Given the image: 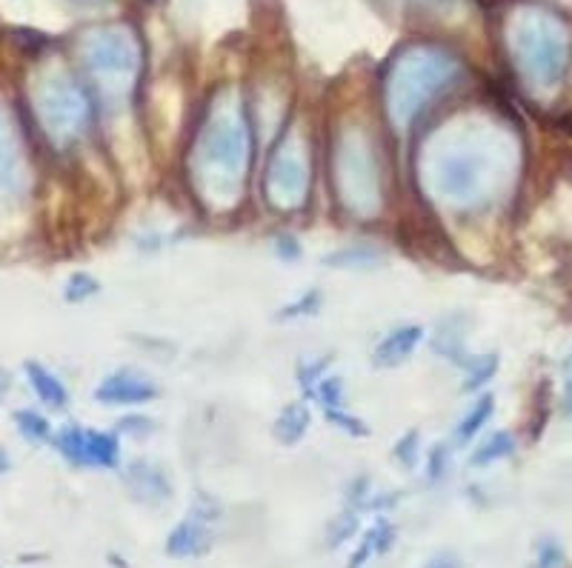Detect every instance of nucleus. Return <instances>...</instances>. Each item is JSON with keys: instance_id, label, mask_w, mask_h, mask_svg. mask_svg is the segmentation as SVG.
<instances>
[{"instance_id": "nucleus-26", "label": "nucleus", "mask_w": 572, "mask_h": 568, "mask_svg": "<svg viewBox=\"0 0 572 568\" xmlns=\"http://www.w3.org/2000/svg\"><path fill=\"white\" fill-rule=\"evenodd\" d=\"M567 566V554L564 546L552 537H544L535 548V563L533 568H564Z\"/></svg>"}, {"instance_id": "nucleus-31", "label": "nucleus", "mask_w": 572, "mask_h": 568, "mask_svg": "<svg viewBox=\"0 0 572 568\" xmlns=\"http://www.w3.org/2000/svg\"><path fill=\"white\" fill-rule=\"evenodd\" d=\"M118 428H121V434H127V437H150L152 432H155V420H150L146 414H129V418H123L121 423H118Z\"/></svg>"}, {"instance_id": "nucleus-32", "label": "nucleus", "mask_w": 572, "mask_h": 568, "mask_svg": "<svg viewBox=\"0 0 572 568\" xmlns=\"http://www.w3.org/2000/svg\"><path fill=\"white\" fill-rule=\"evenodd\" d=\"M275 255H278L284 263H295L301 261L303 249L295 234H278V238H275Z\"/></svg>"}, {"instance_id": "nucleus-9", "label": "nucleus", "mask_w": 572, "mask_h": 568, "mask_svg": "<svg viewBox=\"0 0 572 568\" xmlns=\"http://www.w3.org/2000/svg\"><path fill=\"white\" fill-rule=\"evenodd\" d=\"M221 503L210 494H198L181 523L175 525L166 537V554L175 560H192V557H204L215 546L221 523Z\"/></svg>"}, {"instance_id": "nucleus-36", "label": "nucleus", "mask_w": 572, "mask_h": 568, "mask_svg": "<svg viewBox=\"0 0 572 568\" xmlns=\"http://www.w3.org/2000/svg\"><path fill=\"white\" fill-rule=\"evenodd\" d=\"M418 3H427V7H444V3H452V0H418Z\"/></svg>"}, {"instance_id": "nucleus-28", "label": "nucleus", "mask_w": 572, "mask_h": 568, "mask_svg": "<svg viewBox=\"0 0 572 568\" xmlns=\"http://www.w3.org/2000/svg\"><path fill=\"white\" fill-rule=\"evenodd\" d=\"M324 414H326V420H330L332 426L341 428V432L349 434V437H367V434H369L367 423H364L361 418H355L347 406H344V409H332V412H324Z\"/></svg>"}, {"instance_id": "nucleus-7", "label": "nucleus", "mask_w": 572, "mask_h": 568, "mask_svg": "<svg viewBox=\"0 0 572 568\" xmlns=\"http://www.w3.org/2000/svg\"><path fill=\"white\" fill-rule=\"evenodd\" d=\"M335 183H338L341 203L353 215H376L381 206V178H378L372 143L361 132L341 137L335 146Z\"/></svg>"}, {"instance_id": "nucleus-15", "label": "nucleus", "mask_w": 572, "mask_h": 568, "mask_svg": "<svg viewBox=\"0 0 572 568\" xmlns=\"http://www.w3.org/2000/svg\"><path fill=\"white\" fill-rule=\"evenodd\" d=\"M392 543H395V525H392L386 517H378L376 523L369 525L367 534L361 537L353 557H349L347 568H364L372 557H381V554L390 552Z\"/></svg>"}, {"instance_id": "nucleus-6", "label": "nucleus", "mask_w": 572, "mask_h": 568, "mask_svg": "<svg viewBox=\"0 0 572 568\" xmlns=\"http://www.w3.org/2000/svg\"><path fill=\"white\" fill-rule=\"evenodd\" d=\"M35 112H38L40 129L55 146H69L90 126L92 106L81 83L67 72H55L44 77L35 95Z\"/></svg>"}, {"instance_id": "nucleus-16", "label": "nucleus", "mask_w": 572, "mask_h": 568, "mask_svg": "<svg viewBox=\"0 0 572 568\" xmlns=\"http://www.w3.org/2000/svg\"><path fill=\"white\" fill-rule=\"evenodd\" d=\"M386 261V255L372 243H358V246H344L338 252H330L324 257V266L341 271H372Z\"/></svg>"}, {"instance_id": "nucleus-20", "label": "nucleus", "mask_w": 572, "mask_h": 568, "mask_svg": "<svg viewBox=\"0 0 572 568\" xmlns=\"http://www.w3.org/2000/svg\"><path fill=\"white\" fill-rule=\"evenodd\" d=\"M515 449H519L515 437H512L507 428H501V432H492L484 443H478V449L473 451L469 463L478 466V469H481V466L501 463V460H507V457L515 455Z\"/></svg>"}, {"instance_id": "nucleus-21", "label": "nucleus", "mask_w": 572, "mask_h": 568, "mask_svg": "<svg viewBox=\"0 0 572 568\" xmlns=\"http://www.w3.org/2000/svg\"><path fill=\"white\" fill-rule=\"evenodd\" d=\"M324 306V294L318 292V289H307L303 294L293 300V303H286L284 309L278 312L281 323H293V321H303V317H315Z\"/></svg>"}, {"instance_id": "nucleus-8", "label": "nucleus", "mask_w": 572, "mask_h": 568, "mask_svg": "<svg viewBox=\"0 0 572 568\" xmlns=\"http://www.w3.org/2000/svg\"><path fill=\"white\" fill-rule=\"evenodd\" d=\"M264 192L270 206L281 212L301 209L309 195V164L303 143L295 135L272 149L264 172Z\"/></svg>"}, {"instance_id": "nucleus-18", "label": "nucleus", "mask_w": 572, "mask_h": 568, "mask_svg": "<svg viewBox=\"0 0 572 568\" xmlns=\"http://www.w3.org/2000/svg\"><path fill=\"white\" fill-rule=\"evenodd\" d=\"M23 372H26V377H29L32 391L38 395L40 403L52 406V409H67V403H69L67 386H63V383L58 380L49 368L40 366V363H35V360H29V363L23 366Z\"/></svg>"}, {"instance_id": "nucleus-3", "label": "nucleus", "mask_w": 572, "mask_h": 568, "mask_svg": "<svg viewBox=\"0 0 572 568\" xmlns=\"http://www.w3.org/2000/svg\"><path fill=\"white\" fill-rule=\"evenodd\" d=\"M510 52L521 81L533 92L558 89L572 63V32L544 9H524L512 17Z\"/></svg>"}, {"instance_id": "nucleus-23", "label": "nucleus", "mask_w": 572, "mask_h": 568, "mask_svg": "<svg viewBox=\"0 0 572 568\" xmlns=\"http://www.w3.org/2000/svg\"><path fill=\"white\" fill-rule=\"evenodd\" d=\"M15 420H17V428H21V434L29 443H46L49 437H52V426H49V420H46L44 414L32 412L29 409V412H17Z\"/></svg>"}, {"instance_id": "nucleus-25", "label": "nucleus", "mask_w": 572, "mask_h": 568, "mask_svg": "<svg viewBox=\"0 0 572 568\" xmlns=\"http://www.w3.org/2000/svg\"><path fill=\"white\" fill-rule=\"evenodd\" d=\"M355 531H358V509H353V506H347V511L338 517V520H332L330 525V537H326V543H330L332 548L344 546L349 537H353Z\"/></svg>"}, {"instance_id": "nucleus-30", "label": "nucleus", "mask_w": 572, "mask_h": 568, "mask_svg": "<svg viewBox=\"0 0 572 568\" xmlns=\"http://www.w3.org/2000/svg\"><path fill=\"white\" fill-rule=\"evenodd\" d=\"M450 471V446L438 443L436 449L427 455V474L429 480H441Z\"/></svg>"}, {"instance_id": "nucleus-35", "label": "nucleus", "mask_w": 572, "mask_h": 568, "mask_svg": "<svg viewBox=\"0 0 572 568\" xmlns=\"http://www.w3.org/2000/svg\"><path fill=\"white\" fill-rule=\"evenodd\" d=\"M9 466H12V463H9V457H7V451L0 449V474H3V471H9Z\"/></svg>"}, {"instance_id": "nucleus-17", "label": "nucleus", "mask_w": 572, "mask_h": 568, "mask_svg": "<svg viewBox=\"0 0 572 568\" xmlns=\"http://www.w3.org/2000/svg\"><path fill=\"white\" fill-rule=\"evenodd\" d=\"M309 423H312L309 406L298 400V403H289L281 409L272 432H275V440H278L281 446H295V443H301L303 437H307Z\"/></svg>"}, {"instance_id": "nucleus-2", "label": "nucleus", "mask_w": 572, "mask_h": 568, "mask_svg": "<svg viewBox=\"0 0 572 568\" xmlns=\"http://www.w3.org/2000/svg\"><path fill=\"white\" fill-rule=\"evenodd\" d=\"M252 132H249L247 106L233 92H226L210 106L195 149H192V180L212 206H233L243 192Z\"/></svg>"}, {"instance_id": "nucleus-27", "label": "nucleus", "mask_w": 572, "mask_h": 568, "mask_svg": "<svg viewBox=\"0 0 572 568\" xmlns=\"http://www.w3.org/2000/svg\"><path fill=\"white\" fill-rule=\"evenodd\" d=\"M395 460H398L404 469H415L418 466V460H421V434L415 432H407L404 437H401L398 443H395Z\"/></svg>"}, {"instance_id": "nucleus-33", "label": "nucleus", "mask_w": 572, "mask_h": 568, "mask_svg": "<svg viewBox=\"0 0 572 568\" xmlns=\"http://www.w3.org/2000/svg\"><path fill=\"white\" fill-rule=\"evenodd\" d=\"M424 568H461V560L455 554H438V557H432Z\"/></svg>"}, {"instance_id": "nucleus-34", "label": "nucleus", "mask_w": 572, "mask_h": 568, "mask_svg": "<svg viewBox=\"0 0 572 568\" xmlns=\"http://www.w3.org/2000/svg\"><path fill=\"white\" fill-rule=\"evenodd\" d=\"M564 412L572 418V374H570V380H567V389H564Z\"/></svg>"}, {"instance_id": "nucleus-11", "label": "nucleus", "mask_w": 572, "mask_h": 568, "mask_svg": "<svg viewBox=\"0 0 572 568\" xmlns=\"http://www.w3.org/2000/svg\"><path fill=\"white\" fill-rule=\"evenodd\" d=\"M158 395L155 380L135 368H118V372L106 374L95 389V400L104 406H143Z\"/></svg>"}, {"instance_id": "nucleus-19", "label": "nucleus", "mask_w": 572, "mask_h": 568, "mask_svg": "<svg viewBox=\"0 0 572 568\" xmlns=\"http://www.w3.org/2000/svg\"><path fill=\"white\" fill-rule=\"evenodd\" d=\"M492 414H496V395L478 397V400L467 409V414L461 418L458 426H455V443H458V446H467L473 437H478V434L487 428Z\"/></svg>"}, {"instance_id": "nucleus-12", "label": "nucleus", "mask_w": 572, "mask_h": 568, "mask_svg": "<svg viewBox=\"0 0 572 568\" xmlns=\"http://www.w3.org/2000/svg\"><path fill=\"white\" fill-rule=\"evenodd\" d=\"M23 189H26V157L7 109L0 106V201H12Z\"/></svg>"}, {"instance_id": "nucleus-1", "label": "nucleus", "mask_w": 572, "mask_h": 568, "mask_svg": "<svg viewBox=\"0 0 572 568\" xmlns=\"http://www.w3.org/2000/svg\"><path fill=\"white\" fill-rule=\"evenodd\" d=\"M421 149V183L452 209L490 206L512 169V152L498 129H441Z\"/></svg>"}, {"instance_id": "nucleus-10", "label": "nucleus", "mask_w": 572, "mask_h": 568, "mask_svg": "<svg viewBox=\"0 0 572 568\" xmlns=\"http://www.w3.org/2000/svg\"><path fill=\"white\" fill-rule=\"evenodd\" d=\"M55 446L72 466L86 469H115L121 463V440L115 432H98L86 426H67L58 432Z\"/></svg>"}, {"instance_id": "nucleus-29", "label": "nucleus", "mask_w": 572, "mask_h": 568, "mask_svg": "<svg viewBox=\"0 0 572 568\" xmlns=\"http://www.w3.org/2000/svg\"><path fill=\"white\" fill-rule=\"evenodd\" d=\"M332 358H321V360H303L301 366H298V383H301L303 395L312 397V389L318 386V380L324 377L326 368H330Z\"/></svg>"}, {"instance_id": "nucleus-5", "label": "nucleus", "mask_w": 572, "mask_h": 568, "mask_svg": "<svg viewBox=\"0 0 572 568\" xmlns=\"http://www.w3.org/2000/svg\"><path fill=\"white\" fill-rule=\"evenodd\" d=\"M83 63L106 100L127 98L141 67V46L132 32L121 26L98 29L83 40Z\"/></svg>"}, {"instance_id": "nucleus-13", "label": "nucleus", "mask_w": 572, "mask_h": 568, "mask_svg": "<svg viewBox=\"0 0 572 568\" xmlns=\"http://www.w3.org/2000/svg\"><path fill=\"white\" fill-rule=\"evenodd\" d=\"M127 488L143 506H164L172 497V483L166 471L152 460H132L127 466Z\"/></svg>"}, {"instance_id": "nucleus-14", "label": "nucleus", "mask_w": 572, "mask_h": 568, "mask_svg": "<svg viewBox=\"0 0 572 568\" xmlns=\"http://www.w3.org/2000/svg\"><path fill=\"white\" fill-rule=\"evenodd\" d=\"M424 343V329L421 326H398V329L386 331L378 340L376 352H372V366L376 368H398L404 366L418 346Z\"/></svg>"}, {"instance_id": "nucleus-24", "label": "nucleus", "mask_w": 572, "mask_h": 568, "mask_svg": "<svg viewBox=\"0 0 572 568\" xmlns=\"http://www.w3.org/2000/svg\"><path fill=\"white\" fill-rule=\"evenodd\" d=\"M98 292H100L98 280H95L92 275H86V271H78V275H72L67 280L63 298H67L69 303H86V300H92Z\"/></svg>"}, {"instance_id": "nucleus-4", "label": "nucleus", "mask_w": 572, "mask_h": 568, "mask_svg": "<svg viewBox=\"0 0 572 568\" xmlns=\"http://www.w3.org/2000/svg\"><path fill=\"white\" fill-rule=\"evenodd\" d=\"M461 63L436 46H413L392 63L386 75L384 106L395 126L404 132L427 112L429 104L441 98L458 81Z\"/></svg>"}, {"instance_id": "nucleus-22", "label": "nucleus", "mask_w": 572, "mask_h": 568, "mask_svg": "<svg viewBox=\"0 0 572 568\" xmlns=\"http://www.w3.org/2000/svg\"><path fill=\"white\" fill-rule=\"evenodd\" d=\"M467 383H464V391H478L484 389L487 383L496 377L498 372V354H484V358H469L467 366Z\"/></svg>"}]
</instances>
